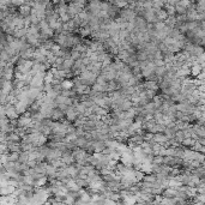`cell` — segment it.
Masks as SVG:
<instances>
[{"mask_svg":"<svg viewBox=\"0 0 205 205\" xmlns=\"http://www.w3.org/2000/svg\"><path fill=\"white\" fill-rule=\"evenodd\" d=\"M49 119H51L52 121H61V120L65 119V113L61 112L58 107H55L53 110H52V113H51V115H49Z\"/></svg>","mask_w":205,"mask_h":205,"instance_id":"1","label":"cell"}]
</instances>
